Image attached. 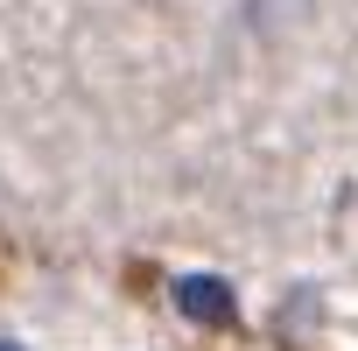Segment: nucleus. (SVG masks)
<instances>
[{"mask_svg": "<svg viewBox=\"0 0 358 351\" xmlns=\"http://www.w3.org/2000/svg\"><path fill=\"white\" fill-rule=\"evenodd\" d=\"M176 309H183L190 323H232V281H218V274H183L176 281Z\"/></svg>", "mask_w": 358, "mask_h": 351, "instance_id": "1", "label": "nucleus"}, {"mask_svg": "<svg viewBox=\"0 0 358 351\" xmlns=\"http://www.w3.org/2000/svg\"><path fill=\"white\" fill-rule=\"evenodd\" d=\"M0 351H22V344H0Z\"/></svg>", "mask_w": 358, "mask_h": 351, "instance_id": "2", "label": "nucleus"}]
</instances>
